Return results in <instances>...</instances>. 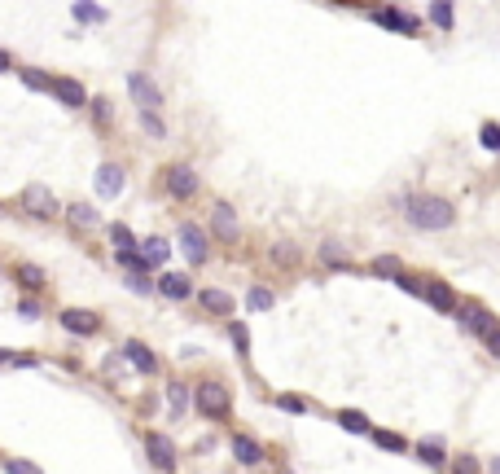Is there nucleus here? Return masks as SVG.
Returning <instances> with one entry per match:
<instances>
[{
  "mask_svg": "<svg viewBox=\"0 0 500 474\" xmlns=\"http://www.w3.org/2000/svg\"><path fill=\"white\" fill-rule=\"evenodd\" d=\"M233 457H237V466H259V461H264V449H259V439H250V435H233Z\"/></svg>",
  "mask_w": 500,
  "mask_h": 474,
  "instance_id": "18",
  "label": "nucleus"
},
{
  "mask_svg": "<svg viewBox=\"0 0 500 474\" xmlns=\"http://www.w3.org/2000/svg\"><path fill=\"white\" fill-rule=\"evenodd\" d=\"M422 299L435 308V312H444V317H452V308H456V290H452L444 277H425L422 281Z\"/></svg>",
  "mask_w": 500,
  "mask_h": 474,
  "instance_id": "10",
  "label": "nucleus"
},
{
  "mask_svg": "<svg viewBox=\"0 0 500 474\" xmlns=\"http://www.w3.org/2000/svg\"><path fill=\"white\" fill-rule=\"evenodd\" d=\"M5 470H18V474H31V470H35V466H31V461H9V466H5Z\"/></svg>",
  "mask_w": 500,
  "mask_h": 474,
  "instance_id": "42",
  "label": "nucleus"
},
{
  "mask_svg": "<svg viewBox=\"0 0 500 474\" xmlns=\"http://www.w3.org/2000/svg\"><path fill=\"white\" fill-rule=\"evenodd\" d=\"M127 189V172L119 163H101L97 167V198L101 202H115Z\"/></svg>",
  "mask_w": 500,
  "mask_h": 474,
  "instance_id": "11",
  "label": "nucleus"
},
{
  "mask_svg": "<svg viewBox=\"0 0 500 474\" xmlns=\"http://www.w3.org/2000/svg\"><path fill=\"white\" fill-rule=\"evenodd\" d=\"M365 14H369L382 31H395V35H417V26H422L413 14H400L395 5H365Z\"/></svg>",
  "mask_w": 500,
  "mask_h": 474,
  "instance_id": "5",
  "label": "nucleus"
},
{
  "mask_svg": "<svg viewBox=\"0 0 500 474\" xmlns=\"http://www.w3.org/2000/svg\"><path fill=\"white\" fill-rule=\"evenodd\" d=\"M276 408H285V413H307V399H299V396H276Z\"/></svg>",
  "mask_w": 500,
  "mask_h": 474,
  "instance_id": "39",
  "label": "nucleus"
},
{
  "mask_svg": "<svg viewBox=\"0 0 500 474\" xmlns=\"http://www.w3.org/2000/svg\"><path fill=\"white\" fill-rule=\"evenodd\" d=\"M198 303L211 317H228V312H233V295H225V290H202Z\"/></svg>",
  "mask_w": 500,
  "mask_h": 474,
  "instance_id": "21",
  "label": "nucleus"
},
{
  "mask_svg": "<svg viewBox=\"0 0 500 474\" xmlns=\"http://www.w3.org/2000/svg\"><path fill=\"white\" fill-rule=\"evenodd\" d=\"M0 216H5V207H0Z\"/></svg>",
  "mask_w": 500,
  "mask_h": 474,
  "instance_id": "44",
  "label": "nucleus"
},
{
  "mask_svg": "<svg viewBox=\"0 0 500 474\" xmlns=\"http://www.w3.org/2000/svg\"><path fill=\"white\" fill-rule=\"evenodd\" d=\"M124 360H127V365H132V369H136L141 378H154V374H158V356H154L145 343H136V338H132V343H124Z\"/></svg>",
  "mask_w": 500,
  "mask_h": 474,
  "instance_id": "16",
  "label": "nucleus"
},
{
  "mask_svg": "<svg viewBox=\"0 0 500 474\" xmlns=\"http://www.w3.org/2000/svg\"><path fill=\"white\" fill-rule=\"evenodd\" d=\"M145 457H150L154 470H175V444H172V435H163V430H145Z\"/></svg>",
  "mask_w": 500,
  "mask_h": 474,
  "instance_id": "8",
  "label": "nucleus"
},
{
  "mask_svg": "<svg viewBox=\"0 0 500 474\" xmlns=\"http://www.w3.org/2000/svg\"><path fill=\"white\" fill-rule=\"evenodd\" d=\"M49 93L62 101L66 110H84V106H88V93H84V84H79V79H71V76H53V79H49Z\"/></svg>",
  "mask_w": 500,
  "mask_h": 474,
  "instance_id": "13",
  "label": "nucleus"
},
{
  "mask_svg": "<svg viewBox=\"0 0 500 474\" xmlns=\"http://www.w3.org/2000/svg\"><path fill=\"white\" fill-rule=\"evenodd\" d=\"M452 317H456V325H461L465 334H475V338H483V334H492V329H496V312H487L483 303H461V299H456Z\"/></svg>",
  "mask_w": 500,
  "mask_h": 474,
  "instance_id": "4",
  "label": "nucleus"
},
{
  "mask_svg": "<svg viewBox=\"0 0 500 474\" xmlns=\"http://www.w3.org/2000/svg\"><path fill=\"white\" fill-rule=\"evenodd\" d=\"M400 211L417 233H444L456 225V207L439 194H408V198H400Z\"/></svg>",
  "mask_w": 500,
  "mask_h": 474,
  "instance_id": "1",
  "label": "nucleus"
},
{
  "mask_svg": "<svg viewBox=\"0 0 500 474\" xmlns=\"http://www.w3.org/2000/svg\"><path fill=\"white\" fill-rule=\"evenodd\" d=\"M154 290L163 295V299H172V303H185V299H194V281L185 273H158V281H154Z\"/></svg>",
  "mask_w": 500,
  "mask_h": 474,
  "instance_id": "14",
  "label": "nucleus"
},
{
  "mask_svg": "<svg viewBox=\"0 0 500 474\" xmlns=\"http://www.w3.org/2000/svg\"><path fill=\"white\" fill-rule=\"evenodd\" d=\"M110 247H115V250H124V247H136V237H132V228H127V225H119V220H115V225H110Z\"/></svg>",
  "mask_w": 500,
  "mask_h": 474,
  "instance_id": "36",
  "label": "nucleus"
},
{
  "mask_svg": "<svg viewBox=\"0 0 500 474\" xmlns=\"http://www.w3.org/2000/svg\"><path fill=\"white\" fill-rule=\"evenodd\" d=\"M400 268H404V264H400V255H377L374 264H369V273H374V277H386V281H391V277L400 273Z\"/></svg>",
  "mask_w": 500,
  "mask_h": 474,
  "instance_id": "30",
  "label": "nucleus"
},
{
  "mask_svg": "<svg viewBox=\"0 0 500 474\" xmlns=\"http://www.w3.org/2000/svg\"><path fill=\"white\" fill-rule=\"evenodd\" d=\"M49 79L53 76H40V71H23V84L31 93H49Z\"/></svg>",
  "mask_w": 500,
  "mask_h": 474,
  "instance_id": "38",
  "label": "nucleus"
},
{
  "mask_svg": "<svg viewBox=\"0 0 500 474\" xmlns=\"http://www.w3.org/2000/svg\"><path fill=\"white\" fill-rule=\"evenodd\" d=\"M57 321H62V329H71V334H79V338L101 334V317H97V312H88V308H62V312H57Z\"/></svg>",
  "mask_w": 500,
  "mask_h": 474,
  "instance_id": "9",
  "label": "nucleus"
},
{
  "mask_svg": "<svg viewBox=\"0 0 500 474\" xmlns=\"http://www.w3.org/2000/svg\"><path fill=\"white\" fill-rule=\"evenodd\" d=\"M478 146H483V150H492V154L500 150V127L492 124V119H487V124H483V132H478Z\"/></svg>",
  "mask_w": 500,
  "mask_h": 474,
  "instance_id": "37",
  "label": "nucleus"
},
{
  "mask_svg": "<svg viewBox=\"0 0 500 474\" xmlns=\"http://www.w3.org/2000/svg\"><path fill=\"white\" fill-rule=\"evenodd\" d=\"M71 14H75L79 23H105V18H110V14H105L101 5H93V0H75V9H71Z\"/></svg>",
  "mask_w": 500,
  "mask_h": 474,
  "instance_id": "29",
  "label": "nucleus"
},
{
  "mask_svg": "<svg viewBox=\"0 0 500 474\" xmlns=\"http://www.w3.org/2000/svg\"><path fill=\"white\" fill-rule=\"evenodd\" d=\"M211 233H215L220 242H237V237H242V220H237V211H233L228 202H215V207H211Z\"/></svg>",
  "mask_w": 500,
  "mask_h": 474,
  "instance_id": "12",
  "label": "nucleus"
},
{
  "mask_svg": "<svg viewBox=\"0 0 500 474\" xmlns=\"http://www.w3.org/2000/svg\"><path fill=\"white\" fill-rule=\"evenodd\" d=\"M273 303H276V295L268 290V286H250V295H246V308H250V312H268Z\"/></svg>",
  "mask_w": 500,
  "mask_h": 474,
  "instance_id": "27",
  "label": "nucleus"
},
{
  "mask_svg": "<svg viewBox=\"0 0 500 474\" xmlns=\"http://www.w3.org/2000/svg\"><path fill=\"white\" fill-rule=\"evenodd\" d=\"M66 220H71V228H93L101 216H97V207H84V202H75V207H66Z\"/></svg>",
  "mask_w": 500,
  "mask_h": 474,
  "instance_id": "23",
  "label": "nucleus"
},
{
  "mask_svg": "<svg viewBox=\"0 0 500 474\" xmlns=\"http://www.w3.org/2000/svg\"><path fill=\"white\" fill-rule=\"evenodd\" d=\"M430 23L439 26V31H452V26H456V18H452V0H435V5H430Z\"/></svg>",
  "mask_w": 500,
  "mask_h": 474,
  "instance_id": "28",
  "label": "nucleus"
},
{
  "mask_svg": "<svg viewBox=\"0 0 500 474\" xmlns=\"http://www.w3.org/2000/svg\"><path fill=\"white\" fill-rule=\"evenodd\" d=\"M228 338H233V348H237V356H246L250 351V334L242 321H228Z\"/></svg>",
  "mask_w": 500,
  "mask_h": 474,
  "instance_id": "35",
  "label": "nucleus"
},
{
  "mask_svg": "<svg viewBox=\"0 0 500 474\" xmlns=\"http://www.w3.org/2000/svg\"><path fill=\"white\" fill-rule=\"evenodd\" d=\"M338 426H343V430H351V435H369V418H365V413H355V408H343V413H338Z\"/></svg>",
  "mask_w": 500,
  "mask_h": 474,
  "instance_id": "26",
  "label": "nucleus"
},
{
  "mask_svg": "<svg viewBox=\"0 0 500 474\" xmlns=\"http://www.w3.org/2000/svg\"><path fill=\"white\" fill-rule=\"evenodd\" d=\"M18 312H23V321H40V299H35V295H26V299L18 303Z\"/></svg>",
  "mask_w": 500,
  "mask_h": 474,
  "instance_id": "40",
  "label": "nucleus"
},
{
  "mask_svg": "<svg viewBox=\"0 0 500 474\" xmlns=\"http://www.w3.org/2000/svg\"><path fill=\"white\" fill-rule=\"evenodd\" d=\"M369 435H374L377 449H386V452H408V439H404V435H395V430H374V426H369Z\"/></svg>",
  "mask_w": 500,
  "mask_h": 474,
  "instance_id": "25",
  "label": "nucleus"
},
{
  "mask_svg": "<svg viewBox=\"0 0 500 474\" xmlns=\"http://www.w3.org/2000/svg\"><path fill=\"white\" fill-rule=\"evenodd\" d=\"M14 277H18V286H23L26 295H40V290L49 286L45 268H35V264H18V268H14Z\"/></svg>",
  "mask_w": 500,
  "mask_h": 474,
  "instance_id": "19",
  "label": "nucleus"
},
{
  "mask_svg": "<svg viewBox=\"0 0 500 474\" xmlns=\"http://www.w3.org/2000/svg\"><path fill=\"white\" fill-rule=\"evenodd\" d=\"M417 457H422L425 466H435V470L448 466V457H444V444H439V439H422V444H417Z\"/></svg>",
  "mask_w": 500,
  "mask_h": 474,
  "instance_id": "24",
  "label": "nucleus"
},
{
  "mask_svg": "<svg viewBox=\"0 0 500 474\" xmlns=\"http://www.w3.org/2000/svg\"><path fill=\"white\" fill-rule=\"evenodd\" d=\"M189 399H194V391H189L185 382H167V408H172V418H185V413H189Z\"/></svg>",
  "mask_w": 500,
  "mask_h": 474,
  "instance_id": "20",
  "label": "nucleus"
},
{
  "mask_svg": "<svg viewBox=\"0 0 500 474\" xmlns=\"http://www.w3.org/2000/svg\"><path fill=\"white\" fill-rule=\"evenodd\" d=\"M127 93H132V101H136V106H145V110H158V106H163L158 84H154L150 76H141V71H136V76H127Z\"/></svg>",
  "mask_w": 500,
  "mask_h": 474,
  "instance_id": "15",
  "label": "nucleus"
},
{
  "mask_svg": "<svg viewBox=\"0 0 500 474\" xmlns=\"http://www.w3.org/2000/svg\"><path fill=\"white\" fill-rule=\"evenodd\" d=\"M194 408H198L206 422H225L228 418V387L220 378H202L198 387H194V399H189Z\"/></svg>",
  "mask_w": 500,
  "mask_h": 474,
  "instance_id": "2",
  "label": "nucleus"
},
{
  "mask_svg": "<svg viewBox=\"0 0 500 474\" xmlns=\"http://www.w3.org/2000/svg\"><path fill=\"white\" fill-rule=\"evenodd\" d=\"M5 360H14V356H9V348H0V365H5Z\"/></svg>",
  "mask_w": 500,
  "mask_h": 474,
  "instance_id": "43",
  "label": "nucleus"
},
{
  "mask_svg": "<svg viewBox=\"0 0 500 474\" xmlns=\"http://www.w3.org/2000/svg\"><path fill=\"white\" fill-rule=\"evenodd\" d=\"M163 189H167L175 202H189L198 194V172H194L189 163H172V167L163 172Z\"/></svg>",
  "mask_w": 500,
  "mask_h": 474,
  "instance_id": "6",
  "label": "nucleus"
},
{
  "mask_svg": "<svg viewBox=\"0 0 500 474\" xmlns=\"http://www.w3.org/2000/svg\"><path fill=\"white\" fill-rule=\"evenodd\" d=\"M175 247L185 250V259H189L194 268H202V264L211 259V237H206V228L194 225V220H180V228H175Z\"/></svg>",
  "mask_w": 500,
  "mask_h": 474,
  "instance_id": "3",
  "label": "nucleus"
},
{
  "mask_svg": "<svg viewBox=\"0 0 500 474\" xmlns=\"http://www.w3.org/2000/svg\"><path fill=\"white\" fill-rule=\"evenodd\" d=\"M273 264H276V268H295V264H299V250L290 247V242H276V247H273Z\"/></svg>",
  "mask_w": 500,
  "mask_h": 474,
  "instance_id": "33",
  "label": "nucleus"
},
{
  "mask_svg": "<svg viewBox=\"0 0 500 474\" xmlns=\"http://www.w3.org/2000/svg\"><path fill=\"white\" fill-rule=\"evenodd\" d=\"M9 71H18V62H14L9 49H0V76H9Z\"/></svg>",
  "mask_w": 500,
  "mask_h": 474,
  "instance_id": "41",
  "label": "nucleus"
},
{
  "mask_svg": "<svg viewBox=\"0 0 500 474\" xmlns=\"http://www.w3.org/2000/svg\"><path fill=\"white\" fill-rule=\"evenodd\" d=\"M88 106H93V119H97V127H110V119H115V106L105 97H88Z\"/></svg>",
  "mask_w": 500,
  "mask_h": 474,
  "instance_id": "34",
  "label": "nucleus"
},
{
  "mask_svg": "<svg viewBox=\"0 0 500 474\" xmlns=\"http://www.w3.org/2000/svg\"><path fill=\"white\" fill-rule=\"evenodd\" d=\"M141 127L150 132L154 141H163V136H167V124L158 119V110H145V106H141Z\"/></svg>",
  "mask_w": 500,
  "mask_h": 474,
  "instance_id": "32",
  "label": "nucleus"
},
{
  "mask_svg": "<svg viewBox=\"0 0 500 474\" xmlns=\"http://www.w3.org/2000/svg\"><path fill=\"white\" fill-rule=\"evenodd\" d=\"M321 264L338 268V273H355V264L343 255V247H338V242H321Z\"/></svg>",
  "mask_w": 500,
  "mask_h": 474,
  "instance_id": "22",
  "label": "nucleus"
},
{
  "mask_svg": "<svg viewBox=\"0 0 500 474\" xmlns=\"http://www.w3.org/2000/svg\"><path fill=\"white\" fill-rule=\"evenodd\" d=\"M136 250H141V259L150 264V273H154V268H163V264H167V255H172V247H167L163 237H141Z\"/></svg>",
  "mask_w": 500,
  "mask_h": 474,
  "instance_id": "17",
  "label": "nucleus"
},
{
  "mask_svg": "<svg viewBox=\"0 0 500 474\" xmlns=\"http://www.w3.org/2000/svg\"><path fill=\"white\" fill-rule=\"evenodd\" d=\"M124 286H127V290H132V295H145V299H150V295H154V281H150V273H136V268H127Z\"/></svg>",
  "mask_w": 500,
  "mask_h": 474,
  "instance_id": "31",
  "label": "nucleus"
},
{
  "mask_svg": "<svg viewBox=\"0 0 500 474\" xmlns=\"http://www.w3.org/2000/svg\"><path fill=\"white\" fill-rule=\"evenodd\" d=\"M23 211L26 216H35V220H53V216H57V211H62V207H57V198H53L49 189H45V185H26L23 189Z\"/></svg>",
  "mask_w": 500,
  "mask_h": 474,
  "instance_id": "7",
  "label": "nucleus"
}]
</instances>
